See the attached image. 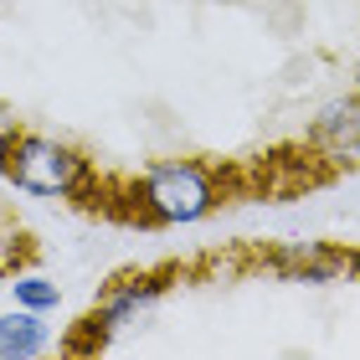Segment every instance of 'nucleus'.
Returning a JSON list of instances; mask_svg holds the SVG:
<instances>
[{
  "label": "nucleus",
  "mask_w": 360,
  "mask_h": 360,
  "mask_svg": "<svg viewBox=\"0 0 360 360\" xmlns=\"http://www.w3.org/2000/svg\"><path fill=\"white\" fill-rule=\"evenodd\" d=\"M15 139H21V119H15V108L0 103V170H6V160L15 150Z\"/></svg>",
  "instance_id": "6e6552de"
},
{
  "label": "nucleus",
  "mask_w": 360,
  "mask_h": 360,
  "mask_svg": "<svg viewBox=\"0 0 360 360\" xmlns=\"http://www.w3.org/2000/svg\"><path fill=\"white\" fill-rule=\"evenodd\" d=\"M355 83H360V77H355ZM355 93H360V88H355Z\"/></svg>",
  "instance_id": "1a4fd4ad"
},
{
  "label": "nucleus",
  "mask_w": 360,
  "mask_h": 360,
  "mask_svg": "<svg viewBox=\"0 0 360 360\" xmlns=\"http://www.w3.org/2000/svg\"><path fill=\"white\" fill-rule=\"evenodd\" d=\"M134 206L160 226H186L201 221L217 206V175L201 160H160L139 175L134 186Z\"/></svg>",
  "instance_id": "f257e3e1"
},
{
  "label": "nucleus",
  "mask_w": 360,
  "mask_h": 360,
  "mask_svg": "<svg viewBox=\"0 0 360 360\" xmlns=\"http://www.w3.org/2000/svg\"><path fill=\"white\" fill-rule=\"evenodd\" d=\"M11 293H15V304L21 309H37V314H46V309H57V283H46V278H37V273H21L11 283Z\"/></svg>",
  "instance_id": "0eeeda50"
},
{
  "label": "nucleus",
  "mask_w": 360,
  "mask_h": 360,
  "mask_svg": "<svg viewBox=\"0 0 360 360\" xmlns=\"http://www.w3.org/2000/svg\"><path fill=\"white\" fill-rule=\"evenodd\" d=\"M273 268L283 278H293V283H330V278H340L350 268V257L324 248V242H283L273 252Z\"/></svg>",
  "instance_id": "39448f33"
},
{
  "label": "nucleus",
  "mask_w": 360,
  "mask_h": 360,
  "mask_svg": "<svg viewBox=\"0 0 360 360\" xmlns=\"http://www.w3.org/2000/svg\"><path fill=\"white\" fill-rule=\"evenodd\" d=\"M52 335L37 319V309H15V314H0V360H37L46 355Z\"/></svg>",
  "instance_id": "423d86ee"
},
{
  "label": "nucleus",
  "mask_w": 360,
  "mask_h": 360,
  "mask_svg": "<svg viewBox=\"0 0 360 360\" xmlns=\"http://www.w3.org/2000/svg\"><path fill=\"white\" fill-rule=\"evenodd\" d=\"M160 293H165V283H160V278H129V283H119L103 304H98V314L88 319L93 330H98V345H103L113 330H129V324H139V319L160 304Z\"/></svg>",
  "instance_id": "20e7f679"
},
{
  "label": "nucleus",
  "mask_w": 360,
  "mask_h": 360,
  "mask_svg": "<svg viewBox=\"0 0 360 360\" xmlns=\"http://www.w3.org/2000/svg\"><path fill=\"white\" fill-rule=\"evenodd\" d=\"M309 144H314L330 165L355 170L360 165V93L330 98V103L319 108V119L309 124Z\"/></svg>",
  "instance_id": "7ed1b4c3"
},
{
  "label": "nucleus",
  "mask_w": 360,
  "mask_h": 360,
  "mask_svg": "<svg viewBox=\"0 0 360 360\" xmlns=\"http://www.w3.org/2000/svg\"><path fill=\"white\" fill-rule=\"evenodd\" d=\"M6 180L26 195H77L93 180V165L62 139L21 134L11 160H6Z\"/></svg>",
  "instance_id": "f03ea898"
}]
</instances>
